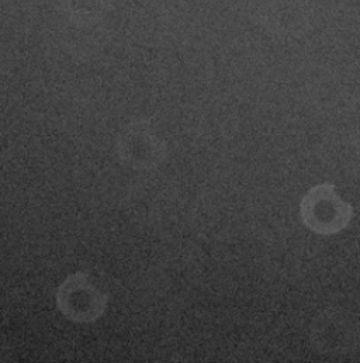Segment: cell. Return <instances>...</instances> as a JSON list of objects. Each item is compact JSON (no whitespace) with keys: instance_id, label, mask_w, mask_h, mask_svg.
I'll return each mask as SVG.
<instances>
[{"instance_id":"3957f363","label":"cell","mask_w":360,"mask_h":363,"mask_svg":"<svg viewBox=\"0 0 360 363\" xmlns=\"http://www.w3.org/2000/svg\"><path fill=\"white\" fill-rule=\"evenodd\" d=\"M117 155L137 171L158 168L167 158V144L147 121H131L118 134Z\"/></svg>"},{"instance_id":"6da1fadb","label":"cell","mask_w":360,"mask_h":363,"mask_svg":"<svg viewBox=\"0 0 360 363\" xmlns=\"http://www.w3.org/2000/svg\"><path fill=\"white\" fill-rule=\"evenodd\" d=\"M57 307L71 323L91 324L101 318L108 306V296L91 280L88 273L69 274L58 287Z\"/></svg>"},{"instance_id":"7a4b0ae2","label":"cell","mask_w":360,"mask_h":363,"mask_svg":"<svg viewBox=\"0 0 360 363\" xmlns=\"http://www.w3.org/2000/svg\"><path fill=\"white\" fill-rule=\"evenodd\" d=\"M301 218L313 233L332 235L349 224L352 206L338 194L334 184L322 183L313 187L303 199Z\"/></svg>"},{"instance_id":"277c9868","label":"cell","mask_w":360,"mask_h":363,"mask_svg":"<svg viewBox=\"0 0 360 363\" xmlns=\"http://www.w3.org/2000/svg\"><path fill=\"white\" fill-rule=\"evenodd\" d=\"M68 17L82 26L101 21L113 9V0H62Z\"/></svg>"}]
</instances>
